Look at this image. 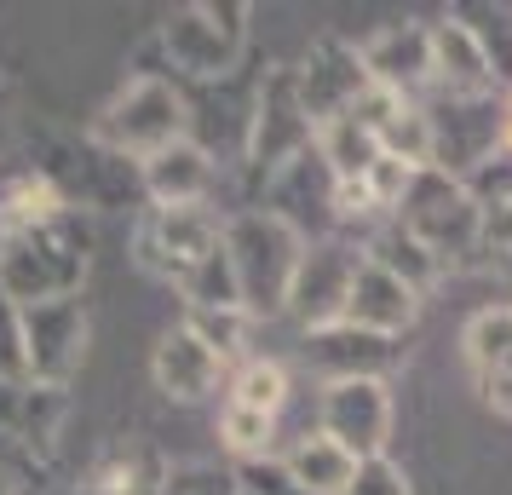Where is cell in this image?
Instances as JSON below:
<instances>
[{"mask_svg": "<svg viewBox=\"0 0 512 495\" xmlns=\"http://www.w3.org/2000/svg\"><path fill=\"white\" fill-rule=\"evenodd\" d=\"M294 478L305 490H340V484H351V455L340 444H305L294 455Z\"/></svg>", "mask_w": 512, "mask_h": 495, "instance_id": "1", "label": "cell"}, {"mask_svg": "<svg viewBox=\"0 0 512 495\" xmlns=\"http://www.w3.org/2000/svg\"><path fill=\"white\" fill-rule=\"evenodd\" d=\"M282 398H288V380H282V369H271V363H254V369L242 375L236 409H254V415H277Z\"/></svg>", "mask_w": 512, "mask_h": 495, "instance_id": "2", "label": "cell"}, {"mask_svg": "<svg viewBox=\"0 0 512 495\" xmlns=\"http://www.w3.org/2000/svg\"><path fill=\"white\" fill-rule=\"evenodd\" d=\"M225 432H231V444H259V438L271 432V415H254V409H236V403H231Z\"/></svg>", "mask_w": 512, "mask_h": 495, "instance_id": "3", "label": "cell"}]
</instances>
